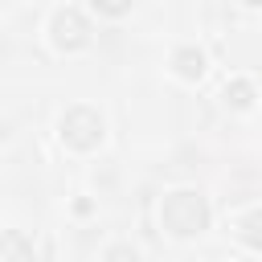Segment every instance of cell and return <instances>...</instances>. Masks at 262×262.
<instances>
[{
	"mask_svg": "<svg viewBox=\"0 0 262 262\" xmlns=\"http://www.w3.org/2000/svg\"><path fill=\"white\" fill-rule=\"evenodd\" d=\"M160 221H164V229H168L172 237H192V233H201V229L209 225V205H205L201 192H192V188H176V192L164 196V205H160Z\"/></svg>",
	"mask_w": 262,
	"mask_h": 262,
	"instance_id": "obj_1",
	"label": "cell"
},
{
	"mask_svg": "<svg viewBox=\"0 0 262 262\" xmlns=\"http://www.w3.org/2000/svg\"><path fill=\"white\" fill-rule=\"evenodd\" d=\"M57 135L66 147L74 151H94L102 139H106V123L94 106H70L61 119H57Z\"/></svg>",
	"mask_w": 262,
	"mask_h": 262,
	"instance_id": "obj_2",
	"label": "cell"
},
{
	"mask_svg": "<svg viewBox=\"0 0 262 262\" xmlns=\"http://www.w3.org/2000/svg\"><path fill=\"white\" fill-rule=\"evenodd\" d=\"M49 41H53V49H66V53L82 49V45L90 41L86 16H82L78 8H57V12L49 16Z\"/></svg>",
	"mask_w": 262,
	"mask_h": 262,
	"instance_id": "obj_3",
	"label": "cell"
},
{
	"mask_svg": "<svg viewBox=\"0 0 262 262\" xmlns=\"http://www.w3.org/2000/svg\"><path fill=\"white\" fill-rule=\"evenodd\" d=\"M172 74H176L180 82H201V78H205V53L192 49V45H180V49L172 53Z\"/></svg>",
	"mask_w": 262,
	"mask_h": 262,
	"instance_id": "obj_4",
	"label": "cell"
},
{
	"mask_svg": "<svg viewBox=\"0 0 262 262\" xmlns=\"http://www.w3.org/2000/svg\"><path fill=\"white\" fill-rule=\"evenodd\" d=\"M0 262H33V242L20 229H0Z\"/></svg>",
	"mask_w": 262,
	"mask_h": 262,
	"instance_id": "obj_5",
	"label": "cell"
},
{
	"mask_svg": "<svg viewBox=\"0 0 262 262\" xmlns=\"http://www.w3.org/2000/svg\"><path fill=\"white\" fill-rule=\"evenodd\" d=\"M221 98H225V106H233V111H250L258 94H254V82H246V78H233V82H225Z\"/></svg>",
	"mask_w": 262,
	"mask_h": 262,
	"instance_id": "obj_6",
	"label": "cell"
},
{
	"mask_svg": "<svg viewBox=\"0 0 262 262\" xmlns=\"http://www.w3.org/2000/svg\"><path fill=\"white\" fill-rule=\"evenodd\" d=\"M233 233H237L250 250H262V209L242 213V217H237V225H233Z\"/></svg>",
	"mask_w": 262,
	"mask_h": 262,
	"instance_id": "obj_7",
	"label": "cell"
},
{
	"mask_svg": "<svg viewBox=\"0 0 262 262\" xmlns=\"http://www.w3.org/2000/svg\"><path fill=\"white\" fill-rule=\"evenodd\" d=\"M102 262H139V250L127 246V242H119V246H111V250L102 254Z\"/></svg>",
	"mask_w": 262,
	"mask_h": 262,
	"instance_id": "obj_8",
	"label": "cell"
},
{
	"mask_svg": "<svg viewBox=\"0 0 262 262\" xmlns=\"http://www.w3.org/2000/svg\"><path fill=\"white\" fill-rule=\"evenodd\" d=\"M90 4H94L102 16H123V12H127L135 0H90Z\"/></svg>",
	"mask_w": 262,
	"mask_h": 262,
	"instance_id": "obj_9",
	"label": "cell"
},
{
	"mask_svg": "<svg viewBox=\"0 0 262 262\" xmlns=\"http://www.w3.org/2000/svg\"><path fill=\"white\" fill-rule=\"evenodd\" d=\"M242 4H250V8H262V0H242Z\"/></svg>",
	"mask_w": 262,
	"mask_h": 262,
	"instance_id": "obj_10",
	"label": "cell"
}]
</instances>
